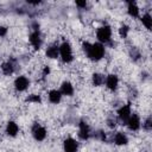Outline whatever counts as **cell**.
Instances as JSON below:
<instances>
[{"label":"cell","mask_w":152,"mask_h":152,"mask_svg":"<svg viewBox=\"0 0 152 152\" xmlns=\"http://www.w3.org/2000/svg\"><path fill=\"white\" fill-rule=\"evenodd\" d=\"M82 49L87 56L88 59L93 61V62H99L104 57L106 53V48L103 44L96 42V43H89V42H84L82 44Z\"/></svg>","instance_id":"obj_1"},{"label":"cell","mask_w":152,"mask_h":152,"mask_svg":"<svg viewBox=\"0 0 152 152\" xmlns=\"http://www.w3.org/2000/svg\"><path fill=\"white\" fill-rule=\"evenodd\" d=\"M59 58L62 59L63 63L69 64L74 61V51L72 46L69 42L64 40L63 43L59 44Z\"/></svg>","instance_id":"obj_2"},{"label":"cell","mask_w":152,"mask_h":152,"mask_svg":"<svg viewBox=\"0 0 152 152\" xmlns=\"http://www.w3.org/2000/svg\"><path fill=\"white\" fill-rule=\"evenodd\" d=\"M112 34H113V31H112V27L109 25H102V26L97 27V30H96L97 42L103 44V45L108 44L112 40Z\"/></svg>","instance_id":"obj_3"},{"label":"cell","mask_w":152,"mask_h":152,"mask_svg":"<svg viewBox=\"0 0 152 152\" xmlns=\"http://www.w3.org/2000/svg\"><path fill=\"white\" fill-rule=\"evenodd\" d=\"M31 134L36 141H44L48 137V131L43 125L34 122L32 125V128H31Z\"/></svg>","instance_id":"obj_4"},{"label":"cell","mask_w":152,"mask_h":152,"mask_svg":"<svg viewBox=\"0 0 152 152\" xmlns=\"http://www.w3.org/2000/svg\"><path fill=\"white\" fill-rule=\"evenodd\" d=\"M131 114H132V106H131V103H129V102H128V103L122 104V106L116 110L118 120H119L122 125H126V122H127V120L129 119Z\"/></svg>","instance_id":"obj_5"},{"label":"cell","mask_w":152,"mask_h":152,"mask_svg":"<svg viewBox=\"0 0 152 152\" xmlns=\"http://www.w3.org/2000/svg\"><path fill=\"white\" fill-rule=\"evenodd\" d=\"M28 42L34 50H39L43 45V38H42L40 31L39 30H32V32L28 36Z\"/></svg>","instance_id":"obj_6"},{"label":"cell","mask_w":152,"mask_h":152,"mask_svg":"<svg viewBox=\"0 0 152 152\" xmlns=\"http://www.w3.org/2000/svg\"><path fill=\"white\" fill-rule=\"evenodd\" d=\"M126 126L132 132L139 131L141 128V119H140V115L137 114V113H132L131 116H129V119L126 122Z\"/></svg>","instance_id":"obj_7"},{"label":"cell","mask_w":152,"mask_h":152,"mask_svg":"<svg viewBox=\"0 0 152 152\" xmlns=\"http://www.w3.org/2000/svg\"><path fill=\"white\" fill-rule=\"evenodd\" d=\"M13 86H14L17 91H25L30 87V80L25 75H19L14 78Z\"/></svg>","instance_id":"obj_8"},{"label":"cell","mask_w":152,"mask_h":152,"mask_svg":"<svg viewBox=\"0 0 152 152\" xmlns=\"http://www.w3.org/2000/svg\"><path fill=\"white\" fill-rule=\"evenodd\" d=\"M104 86L108 90L115 91L119 88V77L115 74H108L104 78Z\"/></svg>","instance_id":"obj_9"},{"label":"cell","mask_w":152,"mask_h":152,"mask_svg":"<svg viewBox=\"0 0 152 152\" xmlns=\"http://www.w3.org/2000/svg\"><path fill=\"white\" fill-rule=\"evenodd\" d=\"M77 135H78V138L81 140H88L90 138V135H91L90 127L84 120H81L80 124H78V133H77Z\"/></svg>","instance_id":"obj_10"},{"label":"cell","mask_w":152,"mask_h":152,"mask_svg":"<svg viewBox=\"0 0 152 152\" xmlns=\"http://www.w3.org/2000/svg\"><path fill=\"white\" fill-rule=\"evenodd\" d=\"M63 151L64 152H77L78 151V142L76 139L68 137L63 140Z\"/></svg>","instance_id":"obj_11"},{"label":"cell","mask_w":152,"mask_h":152,"mask_svg":"<svg viewBox=\"0 0 152 152\" xmlns=\"http://www.w3.org/2000/svg\"><path fill=\"white\" fill-rule=\"evenodd\" d=\"M59 91L63 96H72L74 93H75V88H74V84L70 82V81H63L61 83V88H59Z\"/></svg>","instance_id":"obj_12"},{"label":"cell","mask_w":152,"mask_h":152,"mask_svg":"<svg viewBox=\"0 0 152 152\" xmlns=\"http://www.w3.org/2000/svg\"><path fill=\"white\" fill-rule=\"evenodd\" d=\"M5 132H6V134H7L8 137H12V138L17 137L18 133H19V126H18V124H17L15 121H13V120H10V121L6 124Z\"/></svg>","instance_id":"obj_13"},{"label":"cell","mask_w":152,"mask_h":152,"mask_svg":"<svg viewBox=\"0 0 152 152\" xmlns=\"http://www.w3.org/2000/svg\"><path fill=\"white\" fill-rule=\"evenodd\" d=\"M127 14L132 18H140V8L135 1L127 2Z\"/></svg>","instance_id":"obj_14"},{"label":"cell","mask_w":152,"mask_h":152,"mask_svg":"<svg viewBox=\"0 0 152 152\" xmlns=\"http://www.w3.org/2000/svg\"><path fill=\"white\" fill-rule=\"evenodd\" d=\"M45 55L48 58H51V59H56L59 57V45L58 44H50L46 50H45Z\"/></svg>","instance_id":"obj_15"},{"label":"cell","mask_w":152,"mask_h":152,"mask_svg":"<svg viewBox=\"0 0 152 152\" xmlns=\"http://www.w3.org/2000/svg\"><path fill=\"white\" fill-rule=\"evenodd\" d=\"M113 141L118 146H125L128 144V137L124 132H116L113 137Z\"/></svg>","instance_id":"obj_16"},{"label":"cell","mask_w":152,"mask_h":152,"mask_svg":"<svg viewBox=\"0 0 152 152\" xmlns=\"http://www.w3.org/2000/svg\"><path fill=\"white\" fill-rule=\"evenodd\" d=\"M62 97H63V95L61 94L59 89H50L49 93H48V99H49V101H50L51 103H53V104L59 103L61 100H62Z\"/></svg>","instance_id":"obj_17"},{"label":"cell","mask_w":152,"mask_h":152,"mask_svg":"<svg viewBox=\"0 0 152 152\" xmlns=\"http://www.w3.org/2000/svg\"><path fill=\"white\" fill-rule=\"evenodd\" d=\"M14 63L12 62V61H6V62H4L2 64H0V71L4 74V75H6V76H10V75H12L13 72H14Z\"/></svg>","instance_id":"obj_18"},{"label":"cell","mask_w":152,"mask_h":152,"mask_svg":"<svg viewBox=\"0 0 152 152\" xmlns=\"http://www.w3.org/2000/svg\"><path fill=\"white\" fill-rule=\"evenodd\" d=\"M104 78L106 76L103 74H100V72H94L93 76H91V83L93 86L95 87H101L104 84Z\"/></svg>","instance_id":"obj_19"},{"label":"cell","mask_w":152,"mask_h":152,"mask_svg":"<svg viewBox=\"0 0 152 152\" xmlns=\"http://www.w3.org/2000/svg\"><path fill=\"white\" fill-rule=\"evenodd\" d=\"M140 20H141L142 25L145 26V28H147V30H151V28H152V15H151L148 12L144 13V14L140 17Z\"/></svg>","instance_id":"obj_20"},{"label":"cell","mask_w":152,"mask_h":152,"mask_svg":"<svg viewBox=\"0 0 152 152\" xmlns=\"http://www.w3.org/2000/svg\"><path fill=\"white\" fill-rule=\"evenodd\" d=\"M119 36L121 37V38H126L127 36H128V33H129V26L128 25H126V24H122L120 27H119Z\"/></svg>","instance_id":"obj_21"},{"label":"cell","mask_w":152,"mask_h":152,"mask_svg":"<svg viewBox=\"0 0 152 152\" xmlns=\"http://www.w3.org/2000/svg\"><path fill=\"white\" fill-rule=\"evenodd\" d=\"M141 126H142V128H144L146 132H150V131L152 129V118H151V115H148V116L141 122Z\"/></svg>","instance_id":"obj_22"},{"label":"cell","mask_w":152,"mask_h":152,"mask_svg":"<svg viewBox=\"0 0 152 152\" xmlns=\"http://www.w3.org/2000/svg\"><path fill=\"white\" fill-rule=\"evenodd\" d=\"M26 102L28 103H40L42 102V99H40V95H37V94H31L26 97L25 100Z\"/></svg>","instance_id":"obj_23"},{"label":"cell","mask_w":152,"mask_h":152,"mask_svg":"<svg viewBox=\"0 0 152 152\" xmlns=\"http://www.w3.org/2000/svg\"><path fill=\"white\" fill-rule=\"evenodd\" d=\"M129 55L132 56V58H134V59H139L140 57H141V55H140V52L137 50V49H132L131 51H129Z\"/></svg>","instance_id":"obj_24"},{"label":"cell","mask_w":152,"mask_h":152,"mask_svg":"<svg viewBox=\"0 0 152 152\" xmlns=\"http://www.w3.org/2000/svg\"><path fill=\"white\" fill-rule=\"evenodd\" d=\"M7 32H8V28H7L6 26L0 25V37H6Z\"/></svg>","instance_id":"obj_25"},{"label":"cell","mask_w":152,"mask_h":152,"mask_svg":"<svg viewBox=\"0 0 152 152\" xmlns=\"http://www.w3.org/2000/svg\"><path fill=\"white\" fill-rule=\"evenodd\" d=\"M50 71H51V70H50V66L45 65V66L43 68V76H44V77H46V76L50 74Z\"/></svg>","instance_id":"obj_26"},{"label":"cell","mask_w":152,"mask_h":152,"mask_svg":"<svg viewBox=\"0 0 152 152\" xmlns=\"http://www.w3.org/2000/svg\"><path fill=\"white\" fill-rule=\"evenodd\" d=\"M75 4H76V6H78L80 8H86V6H87V1H76Z\"/></svg>","instance_id":"obj_27"}]
</instances>
